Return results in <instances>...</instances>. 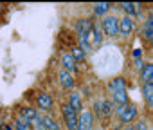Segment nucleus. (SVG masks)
<instances>
[{"mask_svg":"<svg viewBox=\"0 0 153 130\" xmlns=\"http://www.w3.org/2000/svg\"><path fill=\"white\" fill-rule=\"evenodd\" d=\"M90 36H92V43H94V45H101V42H103V34H101V31H99L96 25L92 27Z\"/></svg>","mask_w":153,"mask_h":130,"instance_id":"obj_17","label":"nucleus"},{"mask_svg":"<svg viewBox=\"0 0 153 130\" xmlns=\"http://www.w3.org/2000/svg\"><path fill=\"white\" fill-rule=\"evenodd\" d=\"M140 76L144 80V83H153V63H146L142 71H140Z\"/></svg>","mask_w":153,"mask_h":130,"instance_id":"obj_11","label":"nucleus"},{"mask_svg":"<svg viewBox=\"0 0 153 130\" xmlns=\"http://www.w3.org/2000/svg\"><path fill=\"white\" fill-rule=\"evenodd\" d=\"M142 92H144V98H146L148 105L153 107V83H146L144 89H142Z\"/></svg>","mask_w":153,"mask_h":130,"instance_id":"obj_15","label":"nucleus"},{"mask_svg":"<svg viewBox=\"0 0 153 130\" xmlns=\"http://www.w3.org/2000/svg\"><path fill=\"white\" fill-rule=\"evenodd\" d=\"M112 112V103L110 101H101V114H110Z\"/></svg>","mask_w":153,"mask_h":130,"instance_id":"obj_22","label":"nucleus"},{"mask_svg":"<svg viewBox=\"0 0 153 130\" xmlns=\"http://www.w3.org/2000/svg\"><path fill=\"white\" fill-rule=\"evenodd\" d=\"M131 31H133L131 16H124L123 20H119V34L121 36H128V34H131Z\"/></svg>","mask_w":153,"mask_h":130,"instance_id":"obj_4","label":"nucleus"},{"mask_svg":"<svg viewBox=\"0 0 153 130\" xmlns=\"http://www.w3.org/2000/svg\"><path fill=\"white\" fill-rule=\"evenodd\" d=\"M144 38H148V40H153V15L146 20V24H144Z\"/></svg>","mask_w":153,"mask_h":130,"instance_id":"obj_13","label":"nucleus"},{"mask_svg":"<svg viewBox=\"0 0 153 130\" xmlns=\"http://www.w3.org/2000/svg\"><path fill=\"white\" fill-rule=\"evenodd\" d=\"M117 114H119V117H121V121L123 123H130V121H133L135 117H137V107L135 105H123V107H119L117 108Z\"/></svg>","mask_w":153,"mask_h":130,"instance_id":"obj_2","label":"nucleus"},{"mask_svg":"<svg viewBox=\"0 0 153 130\" xmlns=\"http://www.w3.org/2000/svg\"><path fill=\"white\" fill-rule=\"evenodd\" d=\"M31 125L34 126V130H47V128H45V123H43V117H40V116H38Z\"/></svg>","mask_w":153,"mask_h":130,"instance_id":"obj_21","label":"nucleus"},{"mask_svg":"<svg viewBox=\"0 0 153 130\" xmlns=\"http://www.w3.org/2000/svg\"><path fill=\"white\" fill-rule=\"evenodd\" d=\"M112 99H114V103L123 107V105L128 103V94H126V90H114L112 92Z\"/></svg>","mask_w":153,"mask_h":130,"instance_id":"obj_9","label":"nucleus"},{"mask_svg":"<svg viewBox=\"0 0 153 130\" xmlns=\"http://www.w3.org/2000/svg\"><path fill=\"white\" fill-rule=\"evenodd\" d=\"M135 65H137L139 69H142V67H144V63H142V60H135Z\"/></svg>","mask_w":153,"mask_h":130,"instance_id":"obj_26","label":"nucleus"},{"mask_svg":"<svg viewBox=\"0 0 153 130\" xmlns=\"http://www.w3.org/2000/svg\"><path fill=\"white\" fill-rule=\"evenodd\" d=\"M43 123H45V128L47 130H59V125L54 121V117H51V116H45L43 117Z\"/></svg>","mask_w":153,"mask_h":130,"instance_id":"obj_18","label":"nucleus"},{"mask_svg":"<svg viewBox=\"0 0 153 130\" xmlns=\"http://www.w3.org/2000/svg\"><path fill=\"white\" fill-rule=\"evenodd\" d=\"M20 117L31 123V121H34V119L38 117V112H36V108H31V107H25V108H22V110H20Z\"/></svg>","mask_w":153,"mask_h":130,"instance_id":"obj_12","label":"nucleus"},{"mask_svg":"<svg viewBox=\"0 0 153 130\" xmlns=\"http://www.w3.org/2000/svg\"><path fill=\"white\" fill-rule=\"evenodd\" d=\"M70 54H72L74 60H78V61H83V60H85V51H83L81 47H74Z\"/></svg>","mask_w":153,"mask_h":130,"instance_id":"obj_19","label":"nucleus"},{"mask_svg":"<svg viewBox=\"0 0 153 130\" xmlns=\"http://www.w3.org/2000/svg\"><path fill=\"white\" fill-rule=\"evenodd\" d=\"M110 90H126V81L123 78H115L112 83H110Z\"/></svg>","mask_w":153,"mask_h":130,"instance_id":"obj_16","label":"nucleus"},{"mask_svg":"<svg viewBox=\"0 0 153 130\" xmlns=\"http://www.w3.org/2000/svg\"><path fill=\"white\" fill-rule=\"evenodd\" d=\"M133 56L139 58V56H140V49H135V51H133Z\"/></svg>","mask_w":153,"mask_h":130,"instance_id":"obj_27","label":"nucleus"},{"mask_svg":"<svg viewBox=\"0 0 153 130\" xmlns=\"http://www.w3.org/2000/svg\"><path fill=\"white\" fill-rule=\"evenodd\" d=\"M92 27H94V24H92L90 20H79L78 24H76V31H78L79 38L88 36V34H90V31H92Z\"/></svg>","mask_w":153,"mask_h":130,"instance_id":"obj_5","label":"nucleus"},{"mask_svg":"<svg viewBox=\"0 0 153 130\" xmlns=\"http://www.w3.org/2000/svg\"><path fill=\"white\" fill-rule=\"evenodd\" d=\"M123 9H124L128 15H135V4H131V2H126V4H123Z\"/></svg>","mask_w":153,"mask_h":130,"instance_id":"obj_23","label":"nucleus"},{"mask_svg":"<svg viewBox=\"0 0 153 130\" xmlns=\"http://www.w3.org/2000/svg\"><path fill=\"white\" fill-rule=\"evenodd\" d=\"M61 65H63V71H67V72H74V69H76V60L72 58V54L70 52H65L63 56H61Z\"/></svg>","mask_w":153,"mask_h":130,"instance_id":"obj_6","label":"nucleus"},{"mask_svg":"<svg viewBox=\"0 0 153 130\" xmlns=\"http://www.w3.org/2000/svg\"><path fill=\"white\" fill-rule=\"evenodd\" d=\"M123 130H133V126H131V125H126V126H124Z\"/></svg>","mask_w":153,"mask_h":130,"instance_id":"obj_28","label":"nucleus"},{"mask_svg":"<svg viewBox=\"0 0 153 130\" xmlns=\"http://www.w3.org/2000/svg\"><path fill=\"white\" fill-rule=\"evenodd\" d=\"M133 130H148V126H146V123H144V121H139V123L133 126Z\"/></svg>","mask_w":153,"mask_h":130,"instance_id":"obj_24","label":"nucleus"},{"mask_svg":"<svg viewBox=\"0 0 153 130\" xmlns=\"http://www.w3.org/2000/svg\"><path fill=\"white\" fill-rule=\"evenodd\" d=\"M110 7H112V6H110L108 2H99V4L94 6V13H96L97 16H101V15H106Z\"/></svg>","mask_w":153,"mask_h":130,"instance_id":"obj_14","label":"nucleus"},{"mask_svg":"<svg viewBox=\"0 0 153 130\" xmlns=\"http://www.w3.org/2000/svg\"><path fill=\"white\" fill-rule=\"evenodd\" d=\"M68 105L74 108V112H83V101H81V96L79 92H72L70 94V99H68Z\"/></svg>","mask_w":153,"mask_h":130,"instance_id":"obj_7","label":"nucleus"},{"mask_svg":"<svg viewBox=\"0 0 153 130\" xmlns=\"http://www.w3.org/2000/svg\"><path fill=\"white\" fill-rule=\"evenodd\" d=\"M58 78H59V83H61V87H63V89H72V87H74V78H72V74H70V72L61 71Z\"/></svg>","mask_w":153,"mask_h":130,"instance_id":"obj_8","label":"nucleus"},{"mask_svg":"<svg viewBox=\"0 0 153 130\" xmlns=\"http://www.w3.org/2000/svg\"><path fill=\"white\" fill-rule=\"evenodd\" d=\"M15 126H16V130H31V123H29V121H25V119H22V117L16 121V125H15Z\"/></svg>","mask_w":153,"mask_h":130,"instance_id":"obj_20","label":"nucleus"},{"mask_svg":"<svg viewBox=\"0 0 153 130\" xmlns=\"http://www.w3.org/2000/svg\"><path fill=\"white\" fill-rule=\"evenodd\" d=\"M94 108H96V114L99 116V114H101V101H97V103L94 105Z\"/></svg>","mask_w":153,"mask_h":130,"instance_id":"obj_25","label":"nucleus"},{"mask_svg":"<svg viewBox=\"0 0 153 130\" xmlns=\"http://www.w3.org/2000/svg\"><path fill=\"white\" fill-rule=\"evenodd\" d=\"M38 105H40L42 110H51V107H52V98H51L49 94L42 92V94H38Z\"/></svg>","mask_w":153,"mask_h":130,"instance_id":"obj_10","label":"nucleus"},{"mask_svg":"<svg viewBox=\"0 0 153 130\" xmlns=\"http://www.w3.org/2000/svg\"><path fill=\"white\" fill-rule=\"evenodd\" d=\"M103 31L106 36H115L119 34V20L115 16H106L103 20Z\"/></svg>","mask_w":153,"mask_h":130,"instance_id":"obj_3","label":"nucleus"},{"mask_svg":"<svg viewBox=\"0 0 153 130\" xmlns=\"http://www.w3.org/2000/svg\"><path fill=\"white\" fill-rule=\"evenodd\" d=\"M63 117H65V123H67V128L68 130H78L79 116H78V112H74V108L70 105H65L63 107Z\"/></svg>","mask_w":153,"mask_h":130,"instance_id":"obj_1","label":"nucleus"}]
</instances>
